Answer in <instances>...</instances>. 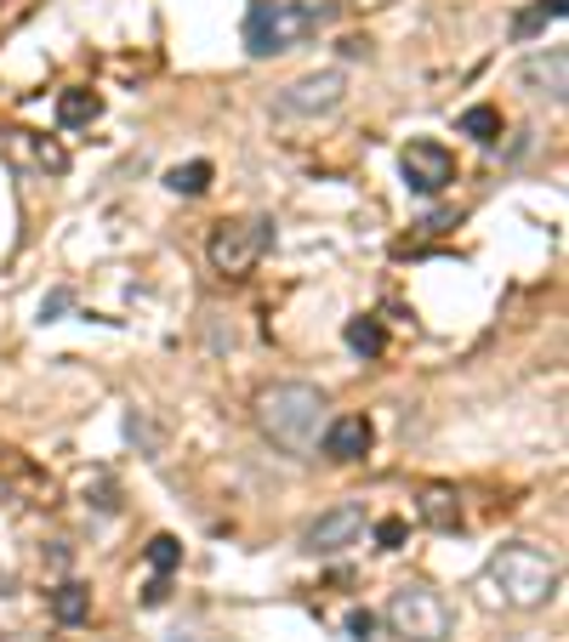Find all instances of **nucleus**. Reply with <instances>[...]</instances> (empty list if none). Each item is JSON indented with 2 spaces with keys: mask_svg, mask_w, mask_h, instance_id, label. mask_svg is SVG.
I'll return each mask as SVG.
<instances>
[{
  "mask_svg": "<svg viewBox=\"0 0 569 642\" xmlns=\"http://www.w3.org/2000/svg\"><path fill=\"white\" fill-rule=\"evenodd\" d=\"M479 591H485L490 609H541L558 591V558L541 552V546H525V540H512V546H501L485 563Z\"/></svg>",
  "mask_w": 569,
  "mask_h": 642,
  "instance_id": "1",
  "label": "nucleus"
},
{
  "mask_svg": "<svg viewBox=\"0 0 569 642\" xmlns=\"http://www.w3.org/2000/svg\"><path fill=\"white\" fill-rule=\"evenodd\" d=\"M319 421H325V392L308 381H273L257 392V427L284 455H313Z\"/></svg>",
  "mask_w": 569,
  "mask_h": 642,
  "instance_id": "2",
  "label": "nucleus"
},
{
  "mask_svg": "<svg viewBox=\"0 0 569 642\" xmlns=\"http://www.w3.org/2000/svg\"><path fill=\"white\" fill-rule=\"evenodd\" d=\"M388 625H393V636H405V642H445L450 636V625H456V614H450V603L439 598L433 585H399L393 598H388Z\"/></svg>",
  "mask_w": 569,
  "mask_h": 642,
  "instance_id": "3",
  "label": "nucleus"
},
{
  "mask_svg": "<svg viewBox=\"0 0 569 642\" xmlns=\"http://www.w3.org/2000/svg\"><path fill=\"white\" fill-rule=\"evenodd\" d=\"M268 244H273V222L268 217H240V222H217L211 228L206 257H211V268L222 279H246L268 257Z\"/></svg>",
  "mask_w": 569,
  "mask_h": 642,
  "instance_id": "4",
  "label": "nucleus"
},
{
  "mask_svg": "<svg viewBox=\"0 0 569 642\" xmlns=\"http://www.w3.org/2000/svg\"><path fill=\"white\" fill-rule=\"evenodd\" d=\"M342 97H348V74H342V69H313V74H302V80L284 86L273 109H279L284 120H319V114H337Z\"/></svg>",
  "mask_w": 569,
  "mask_h": 642,
  "instance_id": "5",
  "label": "nucleus"
},
{
  "mask_svg": "<svg viewBox=\"0 0 569 642\" xmlns=\"http://www.w3.org/2000/svg\"><path fill=\"white\" fill-rule=\"evenodd\" d=\"M297 40H302V29H297L284 0H251V12H246V52L251 58H279V52H291Z\"/></svg>",
  "mask_w": 569,
  "mask_h": 642,
  "instance_id": "6",
  "label": "nucleus"
},
{
  "mask_svg": "<svg viewBox=\"0 0 569 642\" xmlns=\"http://www.w3.org/2000/svg\"><path fill=\"white\" fill-rule=\"evenodd\" d=\"M399 171H405V182L416 193H445L456 182V154H450L445 142H433V137H416L399 154Z\"/></svg>",
  "mask_w": 569,
  "mask_h": 642,
  "instance_id": "7",
  "label": "nucleus"
},
{
  "mask_svg": "<svg viewBox=\"0 0 569 642\" xmlns=\"http://www.w3.org/2000/svg\"><path fill=\"white\" fill-rule=\"evenodd\" d=\"M359 534H365V506L342 501V506H330V512H319V518L308 523V534H302V552H313V558L348 552Z\"/></svg>",
  "mask_w": 569,
  "mask_h": 642,
  "instance_id": "8",
  "label": "nucleus"
},
{
  "mask_svg": "<svg viewBox=\"0 0 569 642\" xmlns=\"http://www.w3.org/2000/svg\"><path fill=\"white\" fill-rule=\"evenodd\" d=\"M518 86L547 97V103H563L569 91V52L563 46H547V52H530L525 63H518Z\"/></svg>",
  "mask_w": 569,
  "mask_h": 642,
  "instance_id": "9",
  "label": "nucleus"
},
{
  "mask_svg": "<svg viewBox=\"0 0 569 642\" xmlns=\"http://www.w3.org/2000/svg\"><path fill=\"white\" fill-rule=\"evenodd\" d=\"M325 455L330 461H359V455H370V443H376V427L365 421V415H337L325 427Z\"/></svg>",
  "mask_w": 569,
  "mask_h": 642,
  "instance_id": "10",
  "label": "nucleus"
},
{
  "mask_svg": "<svg viewBox=\"0 0 569 642\" xmlns=\"http://www.w3.org/2000/svg\"><path fill=\"white\" fill-rule=\"evenodd\" d=\"M416 506H421V523H433V529H445V534L461 529V495H456L450 483H427Z\"/></svg>",
  "mask_w": 569,
  "mask_h": 642,
  "instance_id": "11",
  "label": "nucleus"
},
{
  "mask_svg": "<svg viewBox=\"0 0 569 642\" xmlns=\"http://www.w3.org/2000/svg\"><path fill=\"white\" fill-rule=\"evenodd\" d=\"M98 114H103V97L98 91H63L58 97V120L63 126H91Z\"/></svg>",
  "mask_w": 569,
  "mask_h": 642,
  "instance_id": "12",
  "label": "nucleus"
},
{
  "mask_svg": "<svg viewBox=\"0 0 569 642\" xmlns=\"http://www.w3.org/2000/svg\"><path fill=\"white\" fill-rule=\"evenodd\" d=\"M558 18H563V0H536L530 12L512 18V40H530V34H541L547 23H558Z\"/></svg>",
  "mask_w": 569,
  "mask_h": 642,
  "instance_id": "13",
  "label": "nucleus"
},
{
  "mask_svg": "<svg viewBox=\"0 0 569 642\" xmlns=\"http://www.w3.org/2000/svg\"><path fill=\"white\" fill-rule=\"evenodd\" d=\"M211 177H217L211 160H188V165H177L166 182H171V193H188V200H200V193L211 188Z\"/></svg>",
  "mask_w": 569,
  "mask_h": 642,
  "instance_id": "14",
  "label": "nucleus"
},
{
  "mask_svg": "<svg viewBox=\"0 0 569 642\" xmlns=\"http://www.w3.org/2000/svg\"><path fill=\"white\" fill-rule=\"evenodd\" d=\"M284 7H291V18H297L302 34H313V29H325L330 18H337L342 0H284Z\"/></svg>",
  "mask_w": 569,
  "mask_h": 642,
  "instance_id": "15",
  "label": "nucleus"
},
{
  "mask_svg": "<svg viewBox=\"0 0 569 642\" xmlns=\"http://www.w3.org/2000/svg\"><path fill=\"white\" fill-rule=\"evenodd\" d=\"M461 137H472V142H496V137H501V114H496L490 103H472V109L461 114Z\"/></svg>",
  "mask_w": 569,
  "mask_h": 642,
  "instance_id": "16",
  "label": "nucleus"
},
{
  "mask_svg": "<svg viewBox=\"0 0 569 642\" xmlns=\"http://www.w3.org/2000/svg\"><path fill=\"white\" fill-rule=\"evenodd\" d=\"M52 614H58L63 625L86 620V614H91V591H86V585H58V591H52Z\"/></svg>",
  "mask_w": 569,
  "mask_h": 642,
  "instance_id": "17",
  "label": "nucleus"
},
{
  "mask_svg": "<svg viewBox=\"0 0 569 642\" xmlns=\"http://www.w3.org/2000/svg\"><path fill=\"white\" fill-rule=\"evenodd\" d=\"M348 348L365 353V359H376V353L388 348V330L376 324V319H353V324H348Z\"/></svg>",
  "mask_w": 569,
  "mask_h": 642,
  "instance_id": "18",
  "label": "nucleus"
},
{
  "mask_svg": "<svg viewBox=\"0 0 569 642\" xmlns=\"http://www.w3.org/2000/svg\"><path fill=\"white\" fill-rule=\"evenodd\" d=\"M86 506H98V512H114V506H120V495H114V483H109V472H98V478H86Z\"/></svg>",
  "mask_w": 569,
  "mask_h": 642,
  "instance_id": "19",
  "label": "nucleus"
},
{
  "mask_svg": "<svg viewBox=\"0 0 569 642\" xmlns=\"http://www.w3.org/2000/svg\"><path fill=\"white\" fill-rule=\"evenodd\" d=\"M177 558H182V546L171 534H154V546H149V563H154V574H171L177 569Z\"/></svg>",
  "mask_w": 569,
  "mask_h": 642,
  "instance_id": "20",
  "label": "nucleus"
},
{
  "mask_svg": "<svg viewBox=\"0 0 569 642\" xmlns=\"http://www.w3.org/2000/svg\"><path fill=\"white\" fill-rule=\"evenodd\" d=\"M405 518H382V523H376V546H382V552H399L405 546Z\"/></svg>",
  "mask_w": 569,
  "mask_h": 642,
  "instance_id": "21",
  "label": "nucleus"
},
{
  "mask_svg": "<svg viewBox=\"0 0 569 642\" xmlns=\"http://www.w3.org/2000/svg\"><path fill=\"white\" fill-rule=\"evenodd\" d=\"M370 631H376V614H370V609H353V614H348V636H353V642H370Z\"/></svg>",
  "mask_w": 569,
  "mask_h": 642,
  "instance_id": "22",
  "label": "nucleus"
},
{
  "mask_svg": "<svg viewBox=\"0 0 569 642\" xmlns=\"http://www.w3.org/2000/svg\"><path fill=\"white\" fill-rule=\"evenodd\" d=\"M126 432H131V438H142V450H160V432H154L149 421H142V415H131V421H126Z\"/></svg>",
  "mask_w": 569,
  "mask_h": 642,
  "instance_id": "23",
  "label": "nucleus"
},
{
  "mask_svg": "<svg viewBox=\"0 0 569 642\" xmlns=\"http://www.w3.org/2000/svg\"><path fill=\"white\" fill-rule=\"evenodd\" d=\"M69 308V290H52V295H46V308H40V319H58Z\"/></svg>",
  "mask_w": 569,
  "mask_h": 642,
  "instance_id": "24",
  "label": "nucleus"
},
{
  "mask_svg": "<svg viewBox=\"0 0 569 642\" xmlns=\"http://www.w3.org/2000/svg\"><path fill=\"white\" fill-rule=\"evenodd\" d=\"M171 642H200V636H171Z\"/></svg>",
  "mask_w": 569,
  "mask_h": 642,
  "instance_id": "25",
  "label": "nucleus"
}]
</instances>
